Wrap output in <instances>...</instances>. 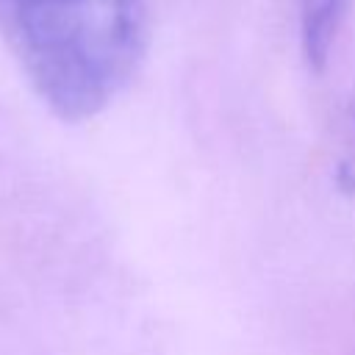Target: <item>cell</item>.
Listing matches in <instances>:
<instances>
[{
  "label": "cell",
  "instance_id": "obj_2",
  "mask_svg": "<svg viewBox=\"0 0 355 355\" xmlns=\"http://www.w3.org/2000/svg\"><path fill=\"white\" fill-rule=\"evenodd\" d=\"M347 0H297L300 44L308 67L322 69L336 42Z\"/></svg>",
  "mask_w": 355,
  "mask_h": 355
},
{
  "label": "cell",
  "instance_id": "obj_3",
  "mask_svg": "<svg viewBox=\"0 0 355 355\" xmlns=\"http://www.w3.org/2000/svg\"><path fill=\"white\" fill-rule=\"evenodd\" d=\"M347 133H344V153L338 161V186L355 194V108L347 111Z\"/></svg>",
  "mask_w": 355,
  "mask_h": 355
},
{
  "label": "cell",
  "instance_id": "obj_1",
  "mask_svg": "<svg viewBox=\"0 0 355 355\" xmlns=\"http://www.w3.org/2000/svg\"><path fill=\"white\" fill-rule=\"evenodd\" d=\"M147 0H0V33L64 122L103 114L147 50Z\"/></svg>",
  "mask_w": 355,
  "mask_h": 355
}]
</instances>
